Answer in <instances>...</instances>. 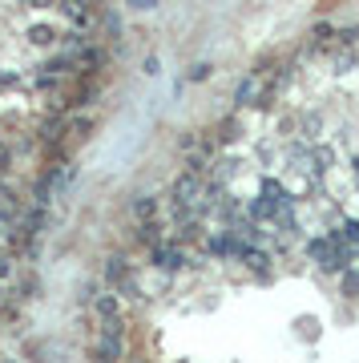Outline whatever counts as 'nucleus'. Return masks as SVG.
<instances>
[{
  "label": "nucleus",
  "instance_id": "4468645a",
  "mask_svg": "<svg viewBox=\"0 0 359 363\" xmlns=\"http://www.w3.org/2000/svg\"><path fill=\"white\" fill-rule=\"evenodd\" d=\"M355 182H359V162H355Z\"/></svg>",
  "mask_w": 359,
  "mask_h": 363
},
{
  "label": "nucleus",
  "instance_id": "423d86ee",
  "mask_svg": "<svg viewBox=\"0 0 359 363\" xmlns=\"http://www.w3.org/2000/svg\"><path fill=\"white\" fill-rule=\"evenodd\" d=\"M61 133H69V117H53V121L40 125V138H45V142H57Z\"/></svg>",
  "mask_w": 359,
  "mask_h": 363
},
{
  "label": "nucleus",
  "instance_id": "20e7f679",
  "mask_svg": "<svg viewBox=\"0 0 359 363\" xmlns=\"http://www.w3.org/2000/svg\"><path fill=\"white\" fill-rule=\"evenodd\" d=\"M105 279H109V283H117L121 291H129V295L138 291V283H133V274H129V262H126V259H109V267H105Z\"/></svg>",
  "mask_w": 359,
  "mask_h": 363
},
{
  "label": "nucleus",
  "instance_id": "ddd939ff",
  "mask_svg": "<svg viewBox=\"0 0 359 363\" xmlns=\"http://www.w3.org/2000/svg\"><path fill=\"white\" fill-rule=\"evenodd\" d=\"M133 9H154V0H129Z\"/></svg>",
  "mask_w": 359,
  "mask_h": 363
},
{
  "label": "nucleus",
  "instance_id": "1a4fd4ad",
  "mask_svg": "<svg viewBox=\"0 0 359 363\" xmlns=\"http://www.w3.org/2000/svg\"><path fill=\"white\" fill-rule=\"evenodd\" d=\"M331 162H335V154L331 150H315V154H311V169H315V174H327V169H331Z\"/></svg>",
  "mask_w": 359,
  "mask_h": 363
},
{
  "label": "nucleus",
  "instance_id": "f8f14e48",
  "mask_svg": "<svg viewBox=\"0 0 359 363\" xmlns=\"http://www.w3.org/2000/svg\"><path fill=\"white\" fill-rule=\"evenodd\" d=\"M9 162H13V154H9V150H0V174L9 169Z\"/></svg>",
  "mask_w": 359,
  "mask_h": 363
},
{
  "label": "nucleus",
  "instance_id": "f257e3e1",
  "mask_svg": "<svg viewBox=\"0 0 359 363\" xmlns=\"http://www.w3.org/2000/svg\"><path fill=\"white\" fill-rule=\"evenodd\" d=\"M291 210H295V198L287 194V186H279V182H263V194H258V202H255V214L263 222H270V218H291Z\"/></svg>",
  "mask_w": 359,
  "mask_h": 363
},
{
  "label": "nucleus",
  "instance_id": "6e6552de",
  "mask_svg": "<svg viewBox=\"0 0 359 363\" xmlns=\"http://www.w3.org/2000/svg\"><path fill=\"white\" fill-rule=\"evenodd\" d=\"M13 234H16L13 210H0V247H4V242H13Z\"/></svg>",
  "mask_w": 359,
  "mask_h": 363
},
{
  "label": "nucleus",
  "instance_id": "9d476101",
  "mask_svg": "<svg viewBox=\"0 0 359 363\" xmlns=\"http://www.w3.org/2000/svg\"><path fill=\"white\" fill-rule=\"evenodd\" d=\"M154 210H158L154 198H138V202H133V214H138V218H154Z\"/></svg>",
  "mask_w": 359,
  "mask_h": 363
},
{
  "label": "nucleus",
  "instance_id": "9b49d317",
  "mask_svg": "<svg viewBox=\"0 0 359 363\" xmlns=\"http://www.w3.org/2000/svg\"><path fill=\"white\" fill-rule=\"evenodd\" d=\"M206 73H210V65H194V69H190V81H202Z\"/></svg>",
  "mask_w": 359,
  "mask_h": 363
},
{
  "label": "nucleus",
  "instance_id": "f03ea898",
  "mask_svg": "<svg viewBox=\"0 0 359 363\" xmlns=\"http://www.w3.org/2000/svg\"><path fill=\"white\" fill-rule=\"evenodd\" d=\"M311 259L319 262L323 271H343L351 255H347V238L343 234H331V238H315L311 242Z\"/></svg>",
  "mask_w": 359,
  "mask_h": 363
},
{
  "label": "nucleus",
  "instance_id": "0eeeda50",
  "mask_svg": "<svg viewBox=\"0 0 359 363\" xmlns=\"http://www.w3.org/2000/svg\"><path fill=\"white\" fill-rule=\"evenodd\" d=\"M53 40H57V33H53L49 25H33V28H28V45H40V49H49Z\"/></svg>",
  "mask_w": 359,
  "mask_h": 363
},
{
  "label": "nucleus",
  "instance_id": "39448f33",
  "mask_svg": "<svg viewBox=\"0 0 359 363\" xmlns=\"http://www.w3.org/2000/svg\"><path fill=\"white\" fill-rule=\"evenodd\" d=\"M258 97H263V73H255L238 85V105H258Z\"/></svg>",
  "mask_w": 359,
  "mask_h": 363
},
{
  "label": "nucleus",
  "instance_id": "7ed1b4c3",
  "mask_svg": "<svg viewBox=\"0 0 359 363\" xmlns=\"http://www.w3.org/2000/svg\"><path fill=\"white\" fill-rule=\"evenodd\" d=\"M154 267L158 271H166V274H174V271L186 267V255H182L178 247H154Z\"/></svg>",
  "mask_w": 359,
  "mask_h": 363
}]
</instances>
